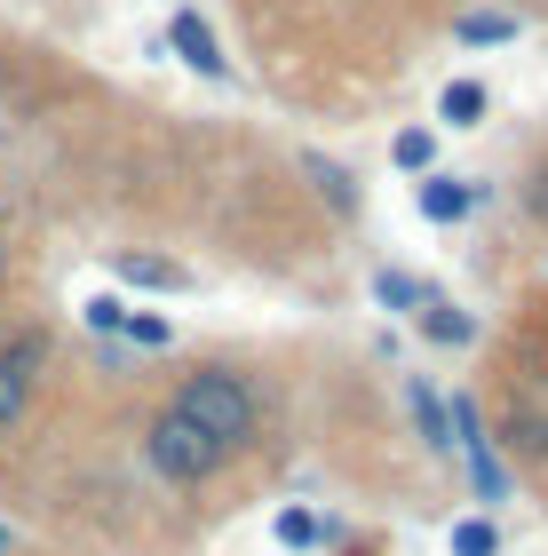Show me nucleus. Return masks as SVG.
Returning <instances> with one entry per match:
<instances>
[{
    "mask_svg": "<svg viewBox=\"0 0 548 556\" xmlns=\"http://www.w3.org/2000/svg\"><path fill=\"white\" fill-rule=\"evenodd\" d=\"M167 406H176V414L199 429V438L222 453V462L263 438V397H255V382H246L239 366H191Z\"/></svg>",
    "mask_w": 548,
    "mask_h": 556,
    "instance_id": "1",
    "label": "nucleus"
},
{
    "mask_svg": "<svg viewBox=\"0 0 548 556\" xmlns=\"http://www.w3.org/2000/svg\"><path fill=\"white\" fill-rule=\"evenodd\" d=\"M143 462H152V477H167V485H183V493H199V485L222 477V453L199 438L176 406H160L152 421H143Z\"/></svg>",
    "mask_w": 548,
    "mask_h": 556,
    "instance_id": "2",
    "label": "nucleus"
},
{
    "mask_svg": "<svg viewBox=\"0 0 548 556\" xmlns=\"http://www.w3.org/2000/svg\"><path fill=\"white\" fill-rule=\"evenodd\" d=\"M454 445H461V462H469V477H477V493L485 501H501L509 493V477H501V462H493V438H485V414H477V397H454Z\"/></svg>",
    "mask_w": 548,
    "mask_h": 556,
    "instance_id": "3",
    "label": "nucleus"
},
{
    "mask_svg": "<svg viewBox=\"0 0 548 556\" xmlns=\"http://www.w3.org/2000/svg\"><path fill=\"white\" fill-rule=\"evenodd\" d=\"M48 358V342L40 334H16L9 350H0V438L24 421V406H33V366Z\"/></svg>",
    "mask_w": 548,
    "mask_h": 556,
    "instance_id": "4",
    "label": "nucleus"
},
{
    "mask_svg": "<svg viewBox=\"0 0 548 556\" xmlns=\"http://www.w3.org/2000/svg\"><path fill=\"white\" fill-rule=\"evenodd\" d=\"M167 40H176V56H183L191 72H207V80H222V72H231V64H222V48H215V33H207V16H199V9H176V16H167Z\"/></svg>",
    "mask_w": 548,
    "mask_h": 556,
    "instance_id": "5",
    "label": "nucleus"
},
{
    "mask_svg": "<svg viewBox=\"0 0 548 556\" xmlns=\"http://www.w3.org/2000/svg\"><path fill=\"white\" fill-rule=\"evenodd\" d=\"M112 278L119 287H143V294H183L191 287V270L167 263V255H112Z\"/></svg>",
    "mask_w": 548,
    "mask_h": 556,
    "instance_id": "6",
    "label": "nucleus"
},
{
    "mask_svg": "<svg viewBox=\"0 0 548 556\" xmlns=\"http://www.w3.org/2000/svg\"><path fill=\"white\" fill-rule=\"evenodd\" d=\"M477 207V184H461V175H421V215L430 223H469Z\"/></svg>",
    "mask_w": 548,
    "mask_h": 556,
    "instance_id": "7",
    "label": "nucleus"
},
{
    "mask_svg": "<svg viewBox=\"0 0 548 556\" xmlns=\"http://www.w3.org/2000/svg\"><path fill=\"white\" fill-rule=\"evenodd\" d=\"M421 334H430L437 350H469V342H477V318H469L461 302L430 294V302H421Z\"/></svg>",
    "mask_w": 548,
    "mask_h": 556,
    "instance_id": "8",
    "label": "nucleus"
},
{
    "mask_svg": "<svg viewBox=\"0 0 548 556\" xmlns=\"http://www.w3.org/2000/svg\"><path fill=\"white\" fill-rule=\"evenodd\" d=\"M406 406H413V421H421V445H430V453H454V421H445V406H437L430 382H406Z\"/></svg>",
    "mask_w": 548,
    "mask_h": 556,
    "instance_id": "9",
    "label": "nucleus"
},
{
    "mask_svg": "<svg viewBox=\"0 0 548 556\" xmlns=\"http://www.w3.org/2000/svg\"><path fill=\"white\" fill-rule=\"evenodd\" d=\"M454 40L461 48H501V40H517V16H501V9H461L454 16Z\"/></svg>",
    "mask_w": 548,
    "mask_h": 556,
    "instance_id": "10",
    "label": "nucleus"
},
{
    "mask_svg": "<svg viewBox=\"0 0 548 556\" xmlns=\"http://www.w3.org/2000/svg\"><path fill=\"white\" fill-rule=\"evenodd\" d=\"M485 104H493V96H485L477 80H445V96H437L445 128H477V119H485Z\"/></svg>",
    "mask_w": 548,
    "mask_h": 556,
    "instance_id": "11",
    "label": "nucleus"
},
{
    "mask_svg": "<svg viewBox=\"0 0 548 556\" xmlns=\"http://www.w3.org/2000/svg\"><path fill=\"white\" fill-rule=\"evenodd\" d=\"M430 294L437 287H421L413 270H373V302H382V311H421Z\"/></svg>",
    "mask_w": 548,
    "mask_h": 556,
    "instance_id": "12",
    "label": "nucleus"
},
{
    "mask_svg": "<svg viewBox=\"0 0 548 556\" xmlns=\"http://www.w3.org/2000/svg\"><path fill=\"white\" fill-rule=\"evenodd\" d=\"M445 548H454V556H501V525H493V517H461L454 533H445Z\"/></svg>",
    "mask_w": 548,
    "mask_h": 556,
    "instance_id": "13",
    "label": "nucleus"
},
{
    "mask_svg": "<svg viewBox=\"0 0 548 556\" xmlns=\"http://www.w3.org/2000/svg\"><path fill=\"white\" fill-rule=\"evenodd\" d=\"M119 334H128V342H143V350H167V342H176V326H167V318H152V311H119Z\"/></svg>",
    "mask_w": 548,
    "mask_h": 556,
    "instance_id": "14",
    "label": "nucleus"
},
{
    "mask_svg": "<svg viewBox=\"0 0 548 556\" xmlns=\"http://www.w3.org/2000/svg\"><path fill=\"white\" fill-rule=\"evenodd\" d=\"M279 541H286V548H318V541H327V525H318L310 509H286V517H279Z\"/></svg>",
    "mask_w": 548,
    "mask_h": 556,
    "instance_id": "15",
    "label": "nucleus"
},
{
    "mask_svg": "<svg viewBox=\"0 0 548 556\" xmlns=\"http://www.w3.org/2000/svg\"><path fill=\"white\" fill-rule=\"evenodd\" d=\"M390 160H397V167H430V136H421V128H406V136L390 143Z\"/></svg>",
    "mask_w": 548,
    "mask_h": 556,
    "instance_id": "16",
    "label": "nucleus"
},
{
    "mask_svg": "<svg viewBox=\"0 0 548 556\" xmlns=\"http://www.w3.org/2000/svg\"><path fill=\"white\" fill-rule=\"evenodd\" d=\"M80 318L95 326V334H119V302H112V294H95V302H80Z\"/></svg>",
    "mask_w": 548,
    "mask_h": 556,
    "instance_id": "17",
    "label": "nucleus"
},
{
    "mask_svg": "<svg viewBox=\"0 0 548 556\" xmlns=\"http://www.w3.org/2000/svg\"><path fill=\"white\" fill-rule=\"evenodd\" d=\"M16 270V247H9V231H0V278H9Z\"/></svg>",
    "mask_w": 548,
    "mask_h": 556,
    "instance_id": "18",
    "label": "nucleus"
},
{
    "mask_svg": "<svg viewBox=\"0 0 548 556\" xmlns=\"http://www.w3.org/2000/svg\"><path fill=\"white\" fill-rule=\"evenodd\" d=\"M9 548H16V533H9V525H0V556H9Z\"/></svg>",
    "mask_w": 548,
    "mask_h": 556,
    "instance_id": "19",
    "label": "nucleus"
}]
</instances>
